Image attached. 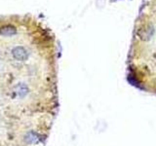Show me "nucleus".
<instances>
[{
    "mask_svg": "<svg viewBox=\"0 0 156 146\" xmlns=\"http://www.w3.org/2000/svg\"><path fill=\"white\" fill-rule=\"evenodd\" d=\"M58 50L35 21L0 22V146H45L58 111Z\"/></svg>",
    "mask_w": 156,
    "mask_h": 146,
    "instance_id": "1",
    "label": "nucleus"
},
{
    "mask_svg": "<svg viewBox=\"0 0 156 146\" xmlns=\"http://www.w3.org/2000/svg\"><path fill=\"white\" fill-rule=\"evenodd\" d=\"M128 79L140 91L156 96V0L144 5L135 24Z\"/></svg>",
    "mask_w": 156,
    "mask_h": 146,
    "instance_id": "2",
    "label": "nucleus"
}]
</instances>
